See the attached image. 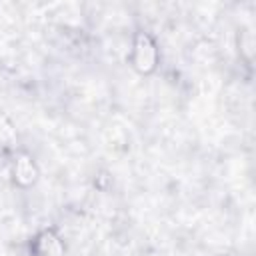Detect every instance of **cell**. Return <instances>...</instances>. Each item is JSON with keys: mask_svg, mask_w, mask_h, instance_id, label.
Masks as SVG:
<instances>
[{"mask_svg": "<svg viewBox=\"0 0 256 256\" xmlns=\"http://www.w3.org/2000/svg\"><path fill=\"white\" fill-rule=\"evenodd\" d=\"M158 60H160V52L156 40L148 32L138 30L132 38V50H130L132 68L140 74H152L158 66Z\"/></svg>", "mask_w": 256, "mask_h": 256, "instance_id": "1", "label": "cell"}, {"mask_svg": "<svg viewBox=\"0 0 256 256\" xmlns=\"http://www.w3.org/2000/svg\"><path fill=\"white\" fill-rule=\"evenodd\" d=\"M32 256H64V242L54 230H42L32 240Z\"/></svg>", "mask_w": 256, "mask_h": 256, "instance_id": "2", "label": "cell"}, {"mask_svg": "<svg viewBox=\"0 0 256 256\" xmlns=\"http://www.w3.org/2000/svg\"><path fill=\"white\" fill-rule=\"evenodd\" d=\"M36 178H38V168H36L32 156L26 154V152L18 154L16 160H14V180H16V184H20L22 188H28L36 182Z\"/></svg>", "mask_w": 256, "mask_h": 256, "instance_id": "3", "label": "cell"}]
</instances>
